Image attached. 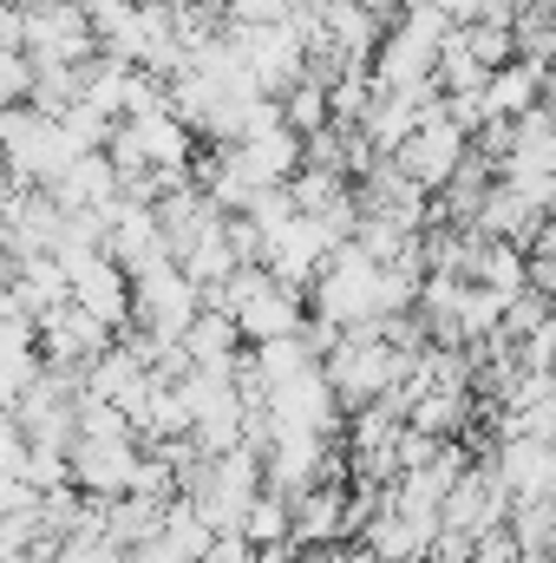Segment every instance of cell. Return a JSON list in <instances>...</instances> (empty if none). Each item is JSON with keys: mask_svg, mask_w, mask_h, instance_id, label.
<instances>
[{"mask_svg": "<svg viewBox=\"0 0 556 563\" xmlns=\"http://www.w3.org/2000/svg\"><path fill=\"white\" fill-rule=\"evenodd\" d=\"M197 314H203V295L184 282L177 263H151L144 276H132V328L125 334H144L157 347H177Z\"/></svg>", "mask_w": 556, "mask_h": 563, "instance_id": "obj_1", "label": "cell"}, {"mask_svg": "<svg viewBox=\"0 0 556 563\" xmlns=\"http://www.w3.org/2000/svg\"><path fill=\"white\" fill-rule=\"evenodd\" d=\"M20 53L33 66H86L99 59V26L86 7H66V0H40L26 13V33H20Z\"/></svg>", "mask_w": 556, "mask_h": 563, "instance_id": "obj_2", "label": "cell"}, {"mask_svg": "<svg viewBox=\"0 0 556 563\" xmlns=\"http://www.w3.org/2000/svg\"><path fill=\"white\" fill-rule=\"evenodd\" d=\"M138 432H79L73 452H66V478L73 492H92V498H125L132 492V472H138Z\"/></svg>", "mask_w": 556, "mask_h": 563, "instance_id": "obj_3", "label": "cell"}, {"mask_svg": "<svg viewBox=\"0 0 556 563\" xmlns=\"http://www.w3.org/2000/svg\"><path fill=\"white\" fill-rule=\"evenodd\" d=\"M465 151H471V139H465V132L445 119V106H432V112H425V125H419L413 139L400 144V151H393V164L413 177L425 197H438V190L452 184V170L465 164Z\"/></svg>", "mask_w": 556, "mask_h": 563, "instance_id": "obj_4", "label": "cell"}, {"mask_svg": "<svg viewBox=\"0 0 556 563\" xmlns=\"http://www.w3.org/2000/svg\"><path fill=\"white\" fill-rule=\"evenodd\" d=\"M66 282H73V308H86V314H92V321H105L112 334H125V328H132V276H125L112 256L79 263Z\"/></svg>", "mask_w": 556, "mask_h": 563, "instance_id": "obj_5", "label": "cell"}, {"mask_svg": "<svg viewBox=\"0 0 556 563\" xmlns=\"http://www.w3.org/2000/svg\"><path fill=\"white\" fill-rule=\"evenodd\" d=\"M40 347H46L53 367H92L99 354H112V328L66 301V308H53V314L40 321Z\"/></svg>", "mask_w": 556, "mask_h": 563, "instance_id": "obj_6", "label": "cell"}, {"mask_svg": "<svg viewBox=\"0 0 556 563\" xmlns=\"http://www.w3.org/2000/svg\"><path fill=\"white\" fill-rule=\"evenodd\" d=\"M544 66H531V59H511L504 73H491V86L478 92V106H485V125H518L524 112H537L544 106Z\"/></svg>", "mask_w": 556, "mask_h": 563, "instance_id": "obj_7", "label": "cell"}, {"mask_svg": "<svg viewBox=\"0 0 556 563\" xmlns=\"http://www.w3.org/2000/svg\"><path fill=\"white\" fill-rule=\"evenodd\" d=\"M243 544H256V551L288 544V498H281V492H256V505H249V518H243Z\"/></svg>", "mask_w": 556, "mask_h": 563, "instance_id": "obj_8", "label": "cell"}, {"mask_svg": "<svg viewBox=\"0 0 556 563\" xmlns=\"http://www.w3.org/2000/svg\"><path fill=\"white\" fill-rule=\"evenodd\" d=\"M33 106V59L26 53H0V112Z\"/></svg>", "mask_w": 556, "mask_h": 563, "instance_id": "obj_9", "label": "cell"}, {"mask_svg": "<svg viewBox=\"0 0 556 563\" xmlns=\"http://www.w3.org/2000/svg\"><path fill=\"white\" fill-rule=\"evenodd\" d=\"M33 498H40V492H26L20 478H0V525H7V518H20Z\"/></svg>", "mask_w": 556, "mask_h": 563, "instance_id": "obj_10", "label": "cell"}, {"mask_svg": "<svg viewBox=\"0 0 556 563\" xmlns=\"http://www.w3.org/2000/svg\"><path fill=\"white\" fill-rule=\"evenodd\" d=\"M0 7H13V13H33V7H40V0H0Z\"/></svg>", "mask_w": 556, "mask_h": 563, "instance_id": "obj_11", "label": "cell"}, {"mask_svg": "<svg viewBox=\"0 0 556 563\" xmlns=\"http://www.w3.org/2000/svg\"><path fill=\"white\" fill-rule=\"evenodd\" d=\"M419 563H425V558H419Z\"/></svg>", "mask_w": 556, "mask_h": 563, "instance_id": "obj_12", "label": "cell"}]
</instances>
